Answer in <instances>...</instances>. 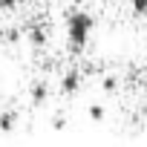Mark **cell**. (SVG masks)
Instances as JSON below:
<instances>
[{"label": "cell", "instance_id": "obj_1", "mask_svg": "<svg viewBox=\"0 0 147 147\" xmlns=\"http://www.w3.org/2000/svg\"><path fill=\"white\" fill-rule=\"evenodd\" d=\"M92 29H95V18L87 12V9H75L69 18H66V38H69V46L72 49H84L92 38Z\"/></svg>", "mask_w": 147, "mask_h": 147}, {"label": "cell", "instance_id": "obj_2", "mask_svg": "<svg viewBox=\"0 0 147 147\" xmlns=\"http://www.w3.org/2000/svg\"><path fill=\"white\" fill-rule=\"evenodd\" d=\"M81 84H84L81 72H78V69H69L66 75L61 78V92H63V95H75V92L81 90Z\"/></svg>", "mask_w": 147, "mask_h": 147}, {"label": "cell", "instance_id": "obj_3", "mask_svg": "<svg viewBox=\"0 0 147 147\" xmlns=\"http://www.w3.org/2000/svg\"><path fill=\"white\" fill-rule=\"evenodd\" d=\"M29 98H32V104H35V107H40V104H46V98H49V87H46L43 81H38V84H32V92H29Z\"/></svg>", "mask_w": 147, "mask_h": 147}, {"label": "cell", "instance_id": "obj_4", "mask_svg": "<svg viewBox=\"0 0 147 147\" xmlns=\"http://www.w3.org/2000/svg\"><path fill=\"white\" fill-rule=\"evenodd\" d=\"M46 40H49V35H46L43 26H32L29 29V43L32 46H46Z\"/></svg>", "mask_w": 147, "mask_h": 147}, {"label": "cell", "instance_id": "obj_5", "mask_svg": "<svg viewBox=\"0 0 147 147\" xmlns=\"http://www.w3.org/2000/svg\"><path fill=\"white\" fill-rule=\"evenodd\" d=\"M15 124H18V113H3V115H0V130H3V133H12Z\"/></svg>", "mask_w": 147, "mask_h": 147}, {"label": "cell", "instance_id": "obj_6", "mask_svg": "<svg viewBox=\"0 0 147 147\" xmlns=\"http://www.w3.org/2000/svg\"><path fill=\"white\" fill-rule=\"evenodd\" d=\"M130 9L138 18H147V0H130Z\"/></svg>", "mask_w": 147, "mask_h": 147}, {"label": "cell", "instance_id": "obj_7", "mask_svg": "<svg viewBox=\"0 0 147 147\" xmlns=\"http://www.w3.org/2000/svg\"><path fill=\"white\" fill-rule=\"evenodd\" d=\"M101 87H104V90H107V92H115V87H118V81H115V78H113V75H107V78H104V81H101Z\"/></svg>", "mask_w": 147, "mask_h": 147}, {"label": "cell", "instance_id": "obj_8", "mask_svg": "<svg viewBox=\"0 0 147 147\" xmlns=\"http://www.w3.org/2000/svg\"><path fill=\"white\" fill-rule=\"evenodd\" d=\"M18 6H20V0H0V9H3V12H12Z\"/></svg>", "mask_w": 147, "mask_h": 147}, {"label": "cell", "instance_id": "obj_9", "mask_svg": "<svg viewBox=\"0 0 147 147\" xmlns=\"http://www.w3.org/2000/svg\"><path fill=\"white\" fill-rule=\"evenodd\" d=\"M90 118H92V121H101V118H104V107H98V104L90 107Z\"/></svg>", "mask_w": 147, "mask_h": 147}]
</instances>
